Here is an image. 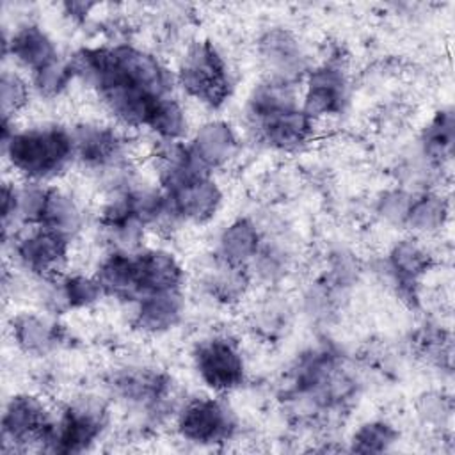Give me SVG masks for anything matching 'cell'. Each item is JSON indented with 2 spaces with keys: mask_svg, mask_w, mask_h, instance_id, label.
<instances>
[{
  "mask_svg": "<svg viewBox=\"0 0 455 455\" xmlns=\"http://www.w3.org/2000/svg\"><path fill=\"white\" fill-rule=\"evenodd\" d=\"M59 325L41 316L39 313L21 311L12 315L9 331L12 343L27 355L43 357L57 348L60 341Z\"/></svg>",
  "mask_w": 455,
  "mask_h": 455,
  "instance_id": "ffe728a7",
  "label": "cell"
},
{
  "mask_svg": "<svg viewBox=\"0 0 455 455\" xmlns=\"http://www.w3.org/2000/svg\"><path fill=\"white\" fill-rule=\"evenodd\" d=\"M108 411L101 400L78 398L53 414L41 450L52 453L87 451L105 432Z\"/></svg>",
  "mask_w": 455,
  "mask_h": 455,
  "instance_id": "5b68a950",
  "label": "cell"
},
{
  "mask_svg": "<svg viewBox=\"0 0 455 455\" xmlns=\"http://www.w3.org/2000/svg\"><path fill=\"white\" fill-rule=\"evenodd\" d=\"M116 391L130 403L158 409L165 403L171 393V379L151 368H128L116 375Z\"/></svg>",
  "mask_w": 455,
  "mask_h": 455,
  "instance_id": "e0dca14e",
  "label": "cell"
},
{
  "mask_svg": "<svg viewBox=\"0 0 455 455\" xmlns=\"http://www.w3.org/2000/svg\"><path fill=\"white\" fill-rule=\"evenodd\" d=\"M238 430V419L228 402L213 396H197L185 402L176 416L178 435L201 446L229 441Z\"/></svg>",
  "mask_w": 455,
  "mask_h": 455,
  "instance_id": "ba28073f",
  "label": "cell"
},
{
  "mask_svg": "<svg viewBox=\"0 0 455 455\" xmlns=\"http://www.w3.org/2000/svg\"><path fill=\"white\" fill-rule=\"evenodd\" d=\"M133 261L135 300L151 293L178 291L183 288L185 270L172 252L160 247H140L139 251H133Z\"/></svg>",
  "mask_w": 455,
  "mask_h": 455,
  "instance_id": "7c38bea8",
  "label": "cell"
},
{
  "mask_svg": "<svg viewBox=\"0 0 455 455\" xmlns=\"http://www.w3.org/2000/svg\"><path fill=\"white\" fill-rule=\"evenodd\" d=\"M194 155L210 171L226 165L238 149V137L235 128L222 119H210L203 123L188 142Z\"/></svg>",
  "mask_w": 455,
  "mask_h": 455,
  "instance_id": "d6986e66",
  "label": "cell"
},
{
  "mask_svg": "<svg viewBox=\"0 0 455 455\" xmlns=\"http://www.w3.org/2000/svg\"><path fill=\"white\" fill-rule=\"evenodd\" d=\"M32 92L30 82L18 69H4L0 76V108L2 119H14L28 103Z\"/></svg>",
  "mask_w": 455,
  "mask_h": 455,
  "instance_id": "83f0119b",
  "label": "cell"
},
{
  "mask_svg": "<svg viewBox=\"0 0 455 455\" xmlns=\"http://www.w3.org/2000/svg\"><path fill=\"white\" fill-rule=\"evenodd\" d=\"M107 297L135 302V261L133 252L110 249L98 263L94 272Z\"/></svg>",
  "mask_w": 455,
  "mask_h": 455,
  "instance_id": "7402d4cb",
  "label": "cell"
},
{
  "mask_svg": "<svg viewBox=\"0 0 455 455\" xmlns=\"http://www.w3.org/2000/svg\"><path fill=\"white\" fill-rule=\"evenodd\" d=\"M37 226L73 240L84 228V212L73 194L48 185Z\"/></svg>",
  "mask_w": 455,
  "mask_h": 455,
  "instance_id": "44dd1931",
  "label": "cell"
},
{
  "mask_svg": "<svg viewBox=\"0 0 455 455\" xmlns=\"http://www.w3.org/2000/svg\"><path fill=\"white\" fill-rule=\"evenodd\" d=\"M398 441V430L386 419H371L354 432L350 450L357 453L387 451Z\"/></svg>",
  "mask_w": 455,
  "mask_h": 455,
  "instance_id": "484cf974",
  "label": "cell"
},
{
  "mask_svg": "<svg viewBox=\"0 0 455 455\" xmlns=\"http://www.w3.org/2000/svg\"><path fill=\"white\" fill-rule=\"evenodd\" d=\"M448 411L444 409V403H443V398L441 396H423L421 402H419V416L425 419V421H430V423H439L443 421V416L446 414Z\"/></svg>",
  "mask_w": 455,
  "mask_h": 455,
  "instance_id": "1f68e13d",
  "label": "cell"
},
{
  "mask_svg": "<svg viewBox=\"0 0 455 455\" xmlns=\"http://www.w3.org/2000/svg\"><path fill=\"white\" fill-rule=\"evenodd\" d=\"M251 316H252V329L259 336L267 339H274L286 331L288 320H290V309L286 302L279 300L277 297H267L254 307Z\"/></svg>",
  "mask_w": 455,
  "mask_h": 455,
  "instance_id": "f1b7e54d",
  "label": "cell"
},
{
  "mask_svg": "<svg viewBox=\"0 0 455 455\" xmlns=\"http://www.w3.org/2000/svg\"><path fill=\"white\" fill-rule=\"evenodd\" d=\"M4 57H11L12 64L32 75L59 59V52L43 27L32 21H23L4 34Z\"/></svg>",
  "mask_w": 455,
  "mask_h": 455,
  "instance_id": "5bb4252c",
  "label": "cell"
},
{
  "mask_svg": "<svg viewBox=\"0 0 455 455\" xmlns=\"http://www.w3.org/2000/svg\"><path fill=\"white\" fill-rule=\"evenodd\" d=\"M347 94L348 84L343 69L338 64L325 62L306 73L300 107L316 121L339 114L347 103Z\"/></svg>",
  "mask_w": 455,
  "mask_h": 455,
  "instance_id": "8fae6325",
  "label": "cell"
},
{
  "mask_svg": "<svg viewBox=\"0 0 455 455\" xmlns=\"http://www.w3.org/2000/svg\"><path fill=\"white\" fill-rule=\"evenodd\" d=\"M453 146V116L450 110H441L425 126L423 149L425 155L435 162L451 155Z\"/></svg>",
  "mask_w": 455,
  "mask_h": 455,
  "instance_id": "f546056e",
  "label": "cell"
},
{
  "mask_svg": "<svg viewBox=\"0 0 455 455\" xmlns=\"http://www.w3.org/2000/svg\"><path fill=\"white\" fill-rule=\"evenodd\" d=\"M411 194L405 190H387L384 192L377 201V213L393 226H405L411 204H412Z\"/></svg>",
  "mask_w": 455,
  "mask_h": 455,
  "instance_id": "4dcf8cb0",
  "label": "cell"
},
{
  "mask_svg": "<svg viewBox=\"0 0 455 455\" xmlns=\"http://www.w3.org/2000/svg\"><path fill=\"white\" fill-rule=\"evenodd\" d=\"M148 130L155 133L160 142L181 140L188 130V119L183 105L176 96L164 98L155 108Z\"/></svg>",
  "mask_w": 455,
  "mask_h": 455,
  "instance_id": "cb8c5ba5",
  "label": "cell"
},
{
  "mask_svg": "<svg viewBox=\"0 0 455 455\" xmlns=\"http://www.w3.org/2000/svg\"><path fill=\"white\" fill-rule=\"evenodd\" d=\"M162 192L174 224H204L213 219L222 204V190L212 174L194 178Z\"/></svg>",
  "mask_w": 455,
  "mask_h": 455,
  "instance_id": "30bf717a",
  "label": "cell"
},
{
  "mask_svg": "<svg viewBox=\"0 0 455 455\" xmlns=\"http://www.w3.org/2000/svg\"><path fill=\"white\" fill-rule=\"evenodd\" d=\"M2 153L21 181L44 183L75 162L73 132L55 123L18 128L14 119H2Z\"/></svg>",
  "mask_w": 455,
  "mask_h": 455,
  "instance_id": "7a4b0ae2",
  "label": "cell"
},
{
  "mask_svg": "<svg viewBox=\"0 0 455 455\" xmlns=\"http://www.w3.org/2000/svg\"><path fill=\"white\" fill-rule=\"evenodd\" d=\"M183 311L181 290L151 293L133 302L132 325L144 334H162L181 322Z\"/></svg>",
  "mask_w": 455,
  "mask_h": 455,
  "instance_id": "2e32d148",
  "label": "cell"
},
{
  "mask_svg": "<svg viewBox=\"0 0 455 455\" xmlns=\"http://www.w3.org/2000/svg\"><path fill=\"white\" fill-rule=\"evenodd\" d=\"M71 240L44 228H27L4 243L12 267L37 279H55L66 272Z\"/></svg>",
  "mask_w": 455,
  "mask_h": 455,
  "instance_id": "8992f818",
  "label": "cell"
},
{
  "mask_svg": "<svg viewBox=\"0 0 455 455\" xmlns=\"http://www.w3.org/2000/svg\"><path fill=\"white\" fill-rule=\"evenodd\" d=\"M176 85L199 103L219 108L233 92V78L226 57L212 41H194L183 52L174 73Z\"/></svg>",
  "mask_w": 455,
  "mask_h": 455,
  "instance_id": "3957f363",
  "label": "cell"
},
{
  "mask_svg": "<svg viewBox=\"0 0 455 455\" xmlns=\"http://www.w3.org/2000/svg\"><path fill=\"white\" fill-rule=\"evenodd\" d=\"M446 219V203L437 194H421L412 197V204L405 220V228L418 233H432L443 226Z\"/></svg>",
  "mask_w": 455,
  "mask_h": 455,
  "instance_id": "d4e9b609",
  "label": "cell"
},
{
  "mask_svg": "<svg viewBox=\"0 0 455 455\" xmlns=\"http://www.w3.org/2000/svg\"><path fill=\"white\" fill-rule=\"evenodd\" d=\"M261 243L263 235L258 224L249 217H240L229 222L219 233L213 256L228 265L247 270V267L256 258Z\"/></svg>",
  "mask_w": 455,
  "mask_h": 455,
  "instance_id": "ac0fdd59",
  "label": "cell"
},
{
  "mask_svg": "<svg viewBox=\"0 0 455 455\" xmlns=\"http://www.w3.org/2000/svg\"><path fill=\"white\" fill-rule=\"evenodd\" d=\"M53 412L43 398L32 393H16L7 398L2 412V453L27 451L43 446Z\"/></svg>",
  "mask_w": 455,
  "mask_h": 455,
  "instance_id": "52a82bcc",
  "label": "cell"
},
{
  "mask_svg": "<svg viewBox=\"0 0 455 455\" xmlns=\"http://www.w3.org/2000/svg\"><path fill=\"white\" fill-rule=\"evenodd\" d=\"M73 132L75 162L108 181V188L126 183L128 144L126 139L108 124L80 123Z\"/></svg>",
  "mask_w": 455,
  "mask_h": 455,
  "instance_id": "277c9868",
  "label": "cell"
},
{
  "mask_svg": "<svg viewBox=\"0 0 455 455\" xmlns=\"http://www.w3.org/2000/svg\"><path fill=\"white\" fill-rule=\"evenodd\" d=\"M71 80H75V75L69 66V60L59 57L44 68L34 71L28 82L37 96L44 100H55L69 87Z\"/></svg>",
  "mask_w": 455,
  "mask_h": 455,
  "instance_id": "4316f807",
  "label": "cell"
},
{
  "mask_svg": "<svg viewBox=\"0 0 455 455\" xmlns=\"http://www.w3.org/2000/svg\"><path fill=\"white\" fill-rule=\"evenodd\" d=\"M249 281L251 275L245 268L228 265L213 256V268L206 274L204 288L215 300L231 304L245 295Z\"/></svg>",
  "mask_w": 455,
  "mask_h": 455,
  "instance_id": "603a6c76",
  "label": "cell"
},
{
  "mask_svg": "<svg viewBox=\"0 0 455 455\" xmlns=\"http://www.w3.org/2000/svg\"><path fill=\"white\" fill-rule=\"evenodd\" d=\"M430 263V254L416 240H400L391 247L386 268L402 299L412 302L418 299V284L428 272Z\"/></svg>",
  "mask_w": 455,
  "mask_h": 455,
  "instance_id": "9a60e30c",
  "label": "cell"
},
{
  "mask_svg": "<svg viewBox=\"0 0 455 455\" xmlns=\"http://www.w3.org/2000/svg\"><path fill=\"white\" fill-rule=\"evenodd\" d=\"M245 121L259 142L279 151L302 148L315 132V119L300 107L295 84L270 76L252 87Z\"/></svg>",
  "mask_w": 455,
  "mask_h": 455,
  "instance_id": "6da1fadb",
  "label": "cell"
},
{
  "mask_svg": "<svg viewBox=\"0 0 455 455\" xmlns=\"http://www.w3.org/2000/svg\"><path fill=\"white\" fill-rule=\"evenodd\" d=\"M194 370L199 380L215 393H229L245 379V361L235 339L224 334L208 336L194 347Z\"/></svg>",
  "mask_w": 455,
  "mask_h": 455,
  "instance_id": "9c48e42d",
  "label": "cell"
},
{
  "mask_svg": "<svg viewBox=\"0 0 455 455\" xmlns=\"http://www.w3.org/2000/svg\"><path fill=\"white\" fill-rule=\"evenodd\" d=\"M258 52L272 78L295 84L309 71L299 39L286 28L267 30L258 41Z\"/></svg>",
  "mask_w": 455,
  "mask_h": 455,
  "instance_id": "4fadbf2b",
  "label": "cell"
}]
</instances>
